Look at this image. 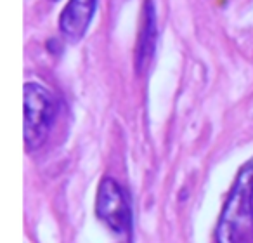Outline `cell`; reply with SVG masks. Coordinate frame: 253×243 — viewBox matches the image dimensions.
Segmentation results:
<instances>
[{
  "label": "cell",
  "instance_id": "cell-1",
  "mask_svg": "<svg viewBox=\"0 0 253 243\" xmlns=\"http://www.w3.org/2000/svg\"><path fill=\"white\" fill-rule=\"evenodd\" d=\"M217 243H253V158L239 170L217 228Z\"/></svg>",
  "mask_w": 253,
  "mask_h": 243
},
{
  "label": "cell",
  "instance_id": "cell-2",
  "mask_svg": "<svg viewBox=\"0 0 253 243\" xmlns=\"http://www.w3.org/2000/svg\"><path fill=\"white\" fill-rule=\"evenodd\" d=\"M56 116L52 94L39 84L25 85V145L30 151L45 143Z\"/></svg>",
  "mask_w": 253,
  "mask_h": 243
},
{
  "label": "cell",
  "instance_id": "cell-3",
  "mask_svg": "<svg viewBox=\"0 0 253 243\" xmlns=\"http://www.w3.org/2000/svg\"><path fill=\"white\" fill-rule=\"evenodd\" d=\"M95 212L113 231L125 233L130 229V208L120 186L113 179H104L99 186Z\"/></svg>",
  "mask_w": 253,
  "mask_h": 243
},
{
  "label": "cell",
  "instance_id": "cell-4",
  "mask_svg": "<svg viewBox=\"0 0 253 243\" xmlns=\"http://www.w3.org/2000/svg\"><path fill=\"white\" fill-rule=\"evenodd\" d=\"M97 0H70L59 16V30L70 44L84 39L94 18Z\"/></svg>",
  "mask_w": 253,
  "mask_h": 243
},
{
  "label": "cell",
  "instance_id": "cell-5",
  "mask_svg": "<svg viewBox=\"0 0 253 243\" xmlns=\"http://www.w3.org/2000/svg\"><path fill=\"white\" fill-rule=\"evenodd\" d=\"M156 40V23H155V5L151 0H146L142 9V26L141 35L137 40V71L142 73L149 64L153 52H155Z\"/></svg>",
  "mask_w": 253,
  "mask_h": 243
},
{
  "label": "cell",
  "instance_id": "cell-6",
  "mask_svg": "<svg viewBox=\"0 0 253 243\" xmlns=\"http://www.w3.org/2000/svg\"><path fill=\"white\" fill-rule=\"evenodd\" d=\"M52 2H57V0H52Z\"/></svg>",
  "mask_w": 253,
  "mask_h": 243
}]
</instances>
